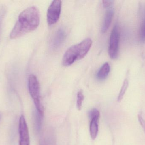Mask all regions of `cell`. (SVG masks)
<instances>
[{
  "mask_svg": "<svg viewBox=\"0 0 145 145\" xmlns=\"http://www.w3.org/2000/svg\"><path fill=\"white\" fill-rule=\"evenodd\" d=\"M39 10L35 6L27 8L20 13L18 20L10 33L11 39H16L35 30L40 24Z\"/></svg>",
  "mask_w": 145,
  "mask_h": 145,
  "instance_id": "cell-1",
  "label": "cell"
},
{
  "mask_svg": "<svg viewBox=\"0 0 145 145\" xmlns=\"http://www.w3.org/2000/svg\"><path fill=\"white\" fill-rule=\"evenodd\" d=\"M28 87L30 94L35 106L36 110L43 117L44 114V107L41 101L39 82L35 75H31L29 77Z\"/></svg>",
  "mask_w": 145,
  "mask_h": 145,
  "instance_id": "cell-2",
  "label": "cell"
},
{
  "mask_svg": "<svg viewBox=\"0 0 145 145\" xmlns=\"http://www.w3.org/2000/svg\"><path fill=\"white\" fill-rule=\"evenodd\" d=\"M83 58L79 43L72 45L65 52L63 58V65L69 66L72 65L76 60Z\"/></svg>",
  "mask_w": 145,
  "mask_h": 145,
  "instance_id": "cell-3",
  "label": "cell"
},
{
  "mask_svg": "<svg viewBox=\"0 0 145 145\" xmlns=\"http://www.w3.org/2000/svg\"><path fill=\"white\" fill-rule=\"evenodd\" d=\"M120 32L118 25L116 24L112 29L110 36L108 53L111 58L115 59L118 56Z\"/></svg>",
  "mask_w": 145,
  "mask_h": 145,
  "instance_id": "cell-4",
  "label": "cell"
},
{
  "mask_svg": "<svg viewBox=\"0 0 145 145\" xmlns=\"http://www.w3.org/2000/svg\"><path fill=\"white\" fill-rule=\"evenodd\" d=\"M62 1H53L48 9L47 20L49 26L56 24L59 18L62 9Z\"/></svg>",
  "mask_w": 145,
  "mask_h": 145,
  "instance_id": "cell-5",
  "label": "cell"
},
{
  "mask_svg": "<svg viewBox=\"0 0 145 145\" xmlns=\"http://www.w3.org/2000/svg\"><path fill=\"white\" fill-rule=\"evenodd\" d=\"M19 145H30L29 129L24 115H21L19 123Z\"/></svg>",
  "mask_w": 145,
  "mask_h": 145,
  "instance_id": "cell-6",
  "label": "cell"
},
{
  "mask_svg": "<svg viewBox=\"0 0 145 145\" xmlns=\"http://www.w3.org/2000/svg\"><path fill=\"white\" fill-rule=\"evenodd\" d=\"M89 117L91 119L89 125V132L90 136L93 140L97 137L99 132V121L100 117V112L96 109H92L89 113Z\"/></svg>",
  "mask_w": 145,
  "mask_h": 145,
  "instance_id": "cell-7",
  "label": "cell"
},
{
  "mask_svg": "<svg viewBox=\"0 0 145 145\" xmlns=\"http://www.w3.org/2000/svg\"><path fill=\"white\" fill-rule=\"evenodd\" d=\"M66 33L63 29L60 28L58 30L54 37L52 41V46L54 49L58 48L65 39Z\"/></svg>",
  "mask_w": 145,
  "mask_h": 145,
  "instance_id": "cell-8",
  "label": "cell"
},
{
  "mask_svg": "<svg viewBox=\"0 0 145 145\" xmlns=\"http://www.w3.org/2000/svg\"><path fill=\"white\" fill-rule=\"evenodd\" d=\"M114 15V10L112 9L109 8L107 9L105 14L104 22L102 25L101 31L105 33L107 31L110 26Z\"/></svg>",
  "mask_w": 145,
  "mask_h": 145,
  "instance_id": "cell-9",
  "label": "cell"
},
{
  "mask_svg": "<svg viewBox=\"0 0 145 145\" xmlns=\"http://www.w3.org/2000/svg\"><path fill=\"white\" fill-rule=\"evenodd\" d=\"M110 70L109 63H105L101 67L97 74V77L99 80L103 81L106 78Z\"/></svg>",
  "mask_w": 145,
  "mask_h": 145,
  "instance_id": "cell-10",
  "label": "cell"
},
{
  "mask_svg": "<svg viewBox=\"0 0 145 145\" xmlns=\"http://www.w3.org/2000/svg\"><path fill=\"white\" fill-rule=\"evenodd\" d=\"M42 117V116L37 111L34 112L33 114L34 125L37 132L40 131L41 128Z\"/></svg>",
  "mask_w": 145,
  "mask_h": 145,
  "instance_id": "cell-11",
  "label": "cell"
},
{
  "mask_svg": "<svg viewBox=\"0 0 145 145\" xmlns=\"http://www.w3.org/2000/svg\"><path fill=\"white\" fill-rule=\"evenodd\" d=\"M129 86V82L127 79H126L123 82L122 87L120 90V93L118 97L117 100L118 102H120L122 100L123 98V96L127 89L128 87Z\"/></svg>",
  "mask_w": 145,
  "mask_h": 145,
  "instance_id": "cell-12",
  "label": "cell"
},
{
  "mask_svg": "<svg viewBox=\"0 0 145 145\" xmlns=\"http://www.w3.org/2000/svg\"><path fill=\"white\" fill-rule=\"evenodd\" d=\"M84 99L83 93L82 90H79L77 95L76 106L78 111L82 110V103Z\"/></svg>",
  "mask_w": 145,
  "mask_h": 145,
  "instance_id": "cell-13",
  "label": "cell"
},
{
  "mask_svg": "<svg viewBox=\"0 0 145 145\" xmlns=\"http://www.w3.org/2000/svg\"><path fill=\"white\" fill-rule=\"evenodd\" d=\"M140 39L142 41L145 40V15L144 17V19L142 21L141 24V27H140Z\"/></svg>",
  "mask_w": 145,
  "mask_h": 145,
  "instance_id": "cell-14",
  "label": "cell"
},
{
  "mask_svg": "<svg viewBox=\"0 0 145 145\" xmlns=\"http://www.w3.org/2000/svg\"><path fill=\"white\" fill-rule=\"evenodd\" d=\"M138 119L139 121L141 127L143 128L145 133V120L142 117L141 113H139L138 115Z\"/></svg>",
  "mask_w": 145,
  "mask_h": 145,
  "instance_id": "cell-15",
  "label": "cell"
},
{
  "mask_svg": "<svg viewBox=\"0 0 145 145\" xmlns=\"http://www.w3.org/2000/svg\"><path fill=\"white\" fill-rule=\"evenodd\" d=\"M114 1H103L102 3L103 5L105 8L110 7L113 4Z\"/></svg>",
  "mask_w": 145,
  "mask_h": 145,
  "instance_id": "cell-16",
  "label": "cell"
},
{
  "mask_svg": "<svg viewBox=\"0 0 145 145\" xmlns=\"http://www.w3.org/2000/svg\"><path fill=\"white\" fill-rule=\"evenodd\" d=\"M4 13L3 11L0 12V31H1V25L3 17L4 16Z\"/></svg>",
  "mask_w": 145,
  "mask_h": 145,
  "instance_id": "cell-17",
  "label": "cell"
},
{
  "mask_svg": "<svg viewBox=\"0 0 145 145\" xmlns=\"http://www.w3.org/2000/svg\"><path fill=\"white\" fill-rule=\"evenodd\" d=\"M1 114L0 113V121H1Z\"/></svg>",
  "mask_w": 145,
  "mask_h": 145,
  "instance_id": "cell-18",
  "label": "cell"
}]
</instances>
